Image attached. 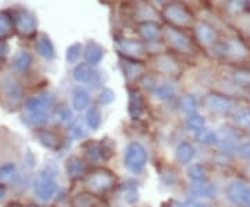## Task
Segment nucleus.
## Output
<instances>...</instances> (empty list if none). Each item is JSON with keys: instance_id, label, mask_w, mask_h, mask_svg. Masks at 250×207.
Segmentation results:
<instances>
[{"instance_id": "obj_35", "label": "nucleus", "mask_w": 250, "mask_h": 207, "mask_svg": "<svg viewBox=\"0 0 250 207\" xmlns=\"http://www.w3.org/2000/svg\"><path fill=\"white\" fill-rule=\"evenodd\" d=\"M235 82L239 83L241 86H250V72L248 71H238L233 75Z\"/></svg>"}, {"instance_id": "obj_16", "label": "nucleus", "mask_w": 250, "mask_h": 207, "mask_svg": "<svg viewBox=\"0 0 250 207\" xmlns=\"http://www.w3.org/2000/svg\"><path fill=\"white\" fill-rule=\"evenodd\" d=\"M166 14H167V17L171 18L177 24H187L188 21H189V18H190L188 16L187 11L184 9H181L179 6H168L166 9Z\"/></svg>"}, {"instance_id": "obj_32", "label": "nucleus", "mask_w": 250, "mask_h": 207, "mask_svg": "<svg viewBox=\"0 0 250 207\" xmlns=\"http://www.w3.org/2000/svg\"><path fill=\"white\" fill-rule=\"evenodd\" d=\"M13 28H14V25H13L10 17L4 16V14H0V38L9 36L13 32Z\"/></svg>"}, {"instance_id": "obj_41", "label": "nucleus", "mask_w": 250, "mask_h": 207, "mask_svg": "<svg viewBox=\"0 0 250 207\" xmlns=\"http://www.w3.org/2000/svg\"><path fill=\"white\" fill-rule=\"evenodd\" d=\"M9 53V45L4 41H0V57H6Z\"/></svg>"}, {"instance_id": "obj_6", "label": "nucleus", "mask_w": 250, "mask_h": 207, "mask_svg": "<svg viewBox=\"0 0 250 207\" xmlns=\"http://www.w3.org/2000/svg\"><path fill=\"white\" fill-rule=\"evenodd\" d=\"M205 106L215 113H228L236 107L235 102L223 95H207L205 98Z\"/></svg>"}, {"instance_id": "obj_19", "label": "nucleus", "mask_w": 250, "mask_h": 207, "mask_svg": "<svg viewBox=\"0 0 250 207\" xmlns=\"http://www.w3.org/2000/svg\"><path fill=\"white\" fill-rule=\"evenodd\" d=\"M31 63H32V56L28 53V52H20L14 57L13 67L17 71H27L28 68H29V65H31Z\"/></svg>"}, {"instance_id": "obj_7", "label": "nucleus", "mask_w": 250, "mask_h": 207, "mask_svg": "<svg viewBox=\"0 0 250 207\" xmlns=\"http://www.w3.org/2000/svg\"><path fill=\"white\" fill-rule=\"evenodd\" d=\"M114 175L110 171L106 170H98V171L92 172L88 178V184L90 188H93L95 190H107L114 185Z\"/></svg>"}, {"instance_id": "obj_3", "label": "nucleus", "mask_w": 250, "mask_h": 207, "mask_svg": "<svg viewBox=\"0 0 250 207\" xmlns=\"http://www.w3.org/2000/svg\"><path fill=\"white\" fill-rule=\"evenodd\" d=\"M11 22L16 27L18 32L29 35L32 32H35L36 29V21L34 16L31 13H28L24 9H14L11 11Z\"/></svg>"}, {"instance_id": "obj_14", "label": "nucleus", "mask_w": 250, "mask_h": 207, "mask_svg": "<svg viewBox=\"0 0 250 207\" xmlns=\"http://www.w3.org/2000/svg\"><path fill=\"white\" fill-rule=\"evenodd\" d=\"M3 89H4V93L7 95V98H10V99H21L22 90H21L20 83L14 78L6 77L4 81H3Z\"/></svg>"}, {"instance_id": "obj_30", "label": "nucleus", "mask_w": 250, "mask_h": 207, "mask_svg": "<svg viewBox=\"0 0 250 207\" xmlns=\"http://www.w3.org/2000/svg\"><path fill=\"white\" fill-rule=\"evenodd\" d=\"M181 106H182V110L188 113V114H193L196 113L197 107V102L196 98L193 95H187L181 99Z\"/></svg>"}, {"instance_id": "obj_10", "label": "nucleus", "mask_w": 250, "mask_h": 207, "mask_svg": "<svg viewBox=\"0 0 250 207\" xmlns=\"http://www.w3.org/2000/svg\"><path fill=\"white\" fill-rule=\"evenodd\" d=\"M36 50H38V53L41 54L42 57H45L47 60H52L56 56L53 43L50 42V39L46 35H41L38 38V41H36Z\"/></svg>"}, {"instance_id": "obj_40", "label": "nucleus", "mask_w": 250, "mask_h": 207, "mask_svg": "<svg viewBox=\"0 0 250 207\" xmlns=\"http://www.w3.org/2000/svg\"><path fill=\"white\" fill-rule=\"evenodd\" d=\"M59 117H60V120H62V121H68V120H71V113H70V110H67V108H62Z\"/></svg>"}, {"instance_id": "obj_28", "label": "nucleus", "mask_w": 250, "mask_h": 207, "mask_svg": "<svg viewBox=\"0 0 250 207\" xmlns=\"http://www.w3.org/2000/svg\"><path fill=\"white\" fill-rule=\"evenodd\" d=\"M85 152H86V156H88V159L89 160H93V162H96L99 159H102L103 157V146L99 144H95V142H92L86 146V149H85Z\"/></svg>"}, {"instance_id": "obj_18", "label": "nucleus", "mask_w": 250, "mask_h": 207, "mask_svg": "<svg viewBox=\"0 0 250 207\" xmlns=\"http://www.w3.org/2000/svg\"><path fill=\"white\" fill-rule=\"evenodd\" d=\"M143 103L139 93L136 92H131L129 93V104H128V111H129V116L132 118H136L141 116L142 113Z\"/></svg>"}, {"instance_id": "obj_29", "label": "nucleus", "mask_w": 250, "mask_h": 207, "mask_svg": "<svg viewBox=\"0 0 250 207\" xmlns=\"http://www.w3.org/2000/svg\"><path fill=\"white\" fill-rule=\"evenodd\" d=\"M197 36H199V39L202 41V43L208 45V43H211V42L214 41L215 34H214V31H213L210 27L200 25V27L197 28Z\"/></svg>"}, {"instance_id": "obj_1", "label": "nucleus", "mask_w": 250, "mask_h": 207, "mask_svg": "<svg viewBox=\"0 0 250 207\" xmlns=\"http://www.w3.org/2000/svg\"><path fill=\"white\" fill-rule=\"evenodd\" d=\"M53 104V99L47 96H39V98H31L25 103V110L28 113V118L34 124H45L49 120V110Z\"/></svg>"}, {"instance_id": "obj_21", "label": "nucleus", "mask_w": 250, "mask_h": 207, "mask_svg": "<svg viewBox=\"0 0 250 207\" xmlns=\"http://www.w3.org/2000/svg\"><path fill=\"white\" fill-rule=\"evenodd\" d=\"M167 35L170 38L171 43L178 47V49H188L189 47V41H188L187 36H184V34H181L177 29H168L167 31Z\"/></svg>"}, {"instance_id": "obj_15", "label": "nucleus", "mask_w": 250, "mask_h": 207, "mask_svg": "<svg viewBox=\"0 0 250 207\" xmlns=\"http://www.w3.org/2000/svg\"><path fill=\"white\" fill-rule=\"evenodd\" d=\"M103 53H104V50L102 46L95 43V42H90V43H88L86 50H85V59L89 64H98L102 60Z\"/></svg>"}, {"instance_id": "obj_38", "label": "nucleus", "mask_w": 250, "mask_h": 207, "mask_svg": "<svg viewBox=\"0 0 250 207\" xmlns=\"http://www.w3.org/2000/svg\"><path fill=\"white\" fill-rule=\"evenodd\" d=\"M113 100H114V93H113V90L107 89V88H104V89L102 90V93H100V102H102L103 104H110Z\"/></svg>"}, {"instance_id": "obj_9", "label": "nucleus", "mask_w": 250, "mask_h": 207, "mask_svg": "<svg viewBox=\"0 0 250 207\" xmlns=\"http://www.w3.org/2000/svg\"><path fill=\"white\" fill-rule=\"evenodd\" d=\"M72 207H100V200L92 193H78L71 200Z\"/></svg>"}, {"instance_id": "obj_13", "label": "nucleus", "mask_w": 250, "mask_h": 207, "mask_svg": "<svg viewBox=\"0 0 250 207\" xmlns=\"http://www.w3.org/2000/svg\"><path fill=\"white\" fill-rule=\"evenodd\" d=\"M195 157V147L189 142H181L177 147V160L182 164H188Z\"/></svg>"}, {"instance_id": "obj_42", "label": "nucleus", "mask_w": 250, "mask_h": 207, "mask_svg": "<svg viewBox=\"0 0 250 207\" xmlns=\"http://www.w3.org/2000/svg\"><path fill=\"white\" fill-rule=\"evenodd\" d=\"M185 207H207L203 203H197V202H190V203H188L185 205Z\"/></svg>"}, {"instance_id": "obj_8", "label": "nucleus", "mask_w": 250, "mask_h": 207, "mask_svg": "<svg viewBox=\"0 0 250 207\" xmlns=\"http://www.w3.org/2000/svg\"><path fill=\"white\" fill-rule=\"evenodd\" d=\"M190 193L195 195L196 198H213L215 195V186L210 182H202V181H195V184L190 185Z\"/></svg>"}, {"instance_id": "obj_2", "label": "nucleus", "mask_w": 250, "mask_h": 207, "mask_svg": "<svg viewBox=\"0 0 250 207\" xmlns=\"http://www.w3.org/2000/svg\"><path fill=\"white\" fill-rule=\"evenodd\" d=\"M147 162L146 149L138 142H132L126 146L124 154L125 167L134 174H141L145 170V166Z\"/></svg>"}, {"instance_id": "obj_44", "label": "nucleus", "mask_w": 250, "mask_h": 207, "mask_svg": "<svg viewBox=\"0 0 250 207\" xmlns=\"http://www.w3.org/2000/svg\"><path fill=\"white\" fill-rule=\"evenodd\" d=\"M28 207H35V206H28Z\"/></svg>"}, {"instance_id": "obj_12", "label": "nucleus", "mask_w": 250, "mask_h": 207, "mask_svg": "<svg viewBox=\"0 0 250 207\" xmlns=\"http://www.w3.org/2000/svg\"><path fill=\"white\" fill-rule=\"evenodd\" d=\"M85 172V163L80 157L72 156L67 160V174L71 180H77Z\"/></svg>"}, {"instance_id": "obj_25", "label": "nucleus", "mask_w": 250, "mask_h": 207, "mask_svg": "<svg viewBox=\"0 0 250 207\" xmlns=\"http://www.w3.org/2000/svg\"><path fill=\"white\" fill-rule=\"evenodd\" d=\"M86 124L92 129H98L102 124V113L98 107H90L86 114Z\"/></svg>"}, {"instance_id": "obj_45", "label": "nucleus", "mask_w": 250, "mask_h": 207, "mask_svg": "<svg viewBox=\"0 0 250 207\" xmlns=\"http://www.w3.org/2000/svg\"><path fill=\"white\" fill-rule=\"evenodd\" d=\"M249 131H250V126H249Z\"/></svg>"}, {"instance_id": "obj_34", "label": "nucleus", "mask_w": 250, "mask_h": 207, "mask_svg": "<svg viewBox=\"0 0 250 207\" xmlns=\"http://www.w3.org/2000/svg\"><path fill=\"white\" fill-rule=\"evenodd\" d=\"M80 56H81V45L75 43V45H72L68 47V50H67V60H68V63H75V62L80 59Z\"/></svg>"}, {"instance_id": "obj_37", "label": "nucleus", "mask_w": 250, "mask_h": 207, "mask_svg": "<svg viewBox=\"0 0 250 207\" xmlns=\"http://www.w3.org/2000/svg\"><path fill=\"white\" fill-rule=\"evenodd\" d=\"M125 52H129V53H142L143 52V46L141 43H136V42H132V41H125L124 43Z\"/></svg>"}, {"instance_id": "obj_20", "label": "nucleus", "mask_w": 250, "mask_h": 207, "mask_svg": "<svg viewBox=\"0 0 250 207\" xmlns=\"http://www.w3.org/2000/svg\"><path fill=\"white\" fill-rule=\"evenodd\" d=\"M36 136L41 141V144H43L49 149H56L59 146V144H60L59 136L53 134V132H50V131H39L36 134Z\"/></svg>"}, {"instance_id": "obj_4", "label": "nucleus", "mask_w": 250, "mask_h": 207, "mask_svg": "<svg viewBox=\"0 0 250 207\" xmlns=\"http://www.w3.org/2000/svg\"><path fill=\"white\" fill-rule=\"evenodd\" d=\"M227 198L235 205L250 206V185L245 181H233L227 188Z\"/></svg>"}, {"instance_id": "obj_22", "label": "nucleus", "mask_w": 250, "mask_h": 207, "mask_svg": "<svg viewBox=\"0 0 250 207\" xmlns=\"http://www.w3.org/2000/svg\"><path fill=\"white\" fill-rule=\"evenodd\" d=\"M17 177V168L14 164H4L3 167H0V180L3 182H13Z\"/></svg>"}, {"instance_id": "obj_24", "label": "nucleus", "mask_w": 250, "mask_h": 207, "mask_svg": "<svg viewBox=\"0 0 250 207\" xmlns=\"http://www.w3.org/2000/svg\"><path fill=\"white\" fill-rule=\"evenodd\" d=\"M206 125V120L200 114L193 113V114H189V117L187 118V126L192 131H202Z\"/></svg>"}, {"instance_id": "obj_26", "label": "nucleus", "mask_w": 250, "mask_h": 207, "mask_svg": "<svg viewBox=\"0 0 250 207\" xmlns=\"http://www.w3.org/2000/svg\"><path fill=\"white\" fill-rule=\"evenodd\" d=\"M141 35L146 41H156L159 36V27L153 22H146L141 27Z\"/></svg>"}, {"instance_id": "obj_23", "label": "nucleus", "mask_w": 250, "mask_h": 207, "mask_svg": "<svg viewBox=\"0 0 250 207\" xmlns=\"http://www.w3.org/2000/svg\"><path fill=\"white\" fill-rule=\"evenodd\" d=\"M233 123L236 125L241 126H246L249 128L250 126V107H245L235 111L233 114Z\"/></svg>"}, {"instance_id": "obj_36", "label": "nucleus", "mask_w": 250, "mask_h": 207, "mask_svg": "<svg viewBox=\"0 0 250 207\" xmlns=\"http://www.w3.org/2000/svg\"><path fill=\"white\" fill-rule=\"evenodd\" d=\"M172 86L170 85H160V86H157L156 88V96L159 98V99H167V98H170L171 95H172Z\"/></svg>"}, {"instance_id": "obj_5", "label": "nucleus", "mask_w": 250, "mask_h": 207, "mask_svg": "<svg viewBox=\"0 0 250 207\" xmlns=\"http://www.w3.org/2000/svg\"><path fill=\"white\" fill-rule=\"evenodd\" d=\"M57 190V182L54 180V174L47 171V174H42L35 184V193L41 200H50Z\"/></svg>"}, {"instance_id": "obj_11", "label": "nucleus", "mask_w": 250, "mask_h": 207, "mask_svg": "<svg viewBox=\"0 0 250 207\" xmlns=\"http://www.w3.org/2000/svg\"><path fill=\"white\" fill-rule=\"evenodd\" d=\"M90 96L89 93L82 88H77L72 93V107L78 111H82L86 107H89Z\"/></svg>"}, {"instance_id": "obj_46", "label": "nucleus", "mask_w": 250, "mask_h": 207, "mask_svg": "<svg viewBox=\"0 0 250 207\" xmlns=\"http://www.w3.org/2000/svg\"><path fill=\"white\" fill-rule=\"evenodd\" d=\"M9 207H13V206H9Z\"/></svg>"}, {"instance_id": "obj_33", "label": "nucleus", "mask_w": 250, "mask_h": 207, "mask_svg": "<svg viewBox=\"0 0 250 207\" xmlns=\"http://www.w3.org/2000/svg\"><path fill=\"white\" fill-rule=\"evenodd\" d=\"M70 134L75 139H81V138L86 135V129H85V125H83V123L81 120H75L72 123L71 126H70Z\"/></svg>"}, {"instance_id": "obj_17", "label": "nucleus", "mask_w": 250, "mask_h": 207, "mask_svg": "<svg viewBox=\"0 0 250 207\" xmlns=\"http://www.w3.org/2000/svg\"><path fill=\"white\" fill-rule=\"evenodd\" d=\"M95 72L92 70L89 64H80L77 65V68L74 70V80L78 82H89L92 81Z\"/></svg>"}, {"instance_id": "obj_31", "label": "nucleus", "mask_w": 250, "mask_h": 207, "mask_svg": "<svg viewBox=\"0 0 250 207\" xmlns=\"http://www.w3.org/2000/svg\"><path fill=\"white\" fill-rule=\"evenodd\" d=\"M188 174L193 181H205L206 167L203 164H192L188 170Z\"/></svg>"}, {"instance_id": "obj_27", "label": "nucleus", "mask_w": 250, "mask_h": 207, "mask_svg": "<svg viewBox=\"0 0 250 207\" xmlns=\"http://www.w3.org/2000/svg\"><path fill=\"white\" fill-rule=\"evenodd\" d=\"M197 139H199V142H202V144L205 145L218 144V135L215 134L214 131H211V129H205V128H203L202 131H199Z\"/></svg>"}, {"instance_id": "obj_39", "label": "nucleus", "mask_w": 250, "mask_h": 207, "mask_svg": "<svg viewBox=\"0 0 250 207\" xmlns=\"http://www.w3.org/2000/svg\"><path fill=\"white\" fill-rule=\"evenodd\" d=\"M238 153H239V156H242L243 159L250 160V142L241 145V146L238 147Z\"/></svg>"}, {"instance_id": "obj_43", "label": "nucleus", "mask_w": 250, "mask_h": 207, "mask_svg": "<svg viewBox=\"0 0 250 207\" xmlns=\"http://www.w3.org/2000/svg\"><path fill=\"white\" fill-rule=\"evenodd\" d=\"M3 196H4V188H3V186H0V200L3 199Z\"/></svg>"}]
</instances>
